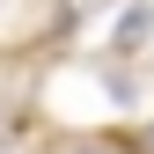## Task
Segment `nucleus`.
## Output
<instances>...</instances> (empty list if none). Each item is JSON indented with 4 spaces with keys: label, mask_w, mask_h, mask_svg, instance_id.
I'll return each mask as SVG.
<instances>
[{
    "label": "nucleus",
    "mask_w": 154,
    "mask_h": 154,
    "mask_svg": "<svg viewBox=\"0 0 154 154\" xmlns=\"http://www.w3.org/2000/svg\"><path fill=\"white\" fill-rule=\"evenodd\" d=\"M147 154H154V132H147Z\"/></svg>",
    "instance_id": "obj_2"
},
{
    "label": "nucleus",
    "mask_w": 154,
    "mask_h": 154,
    "mask_svg": "<svg viewBox=\"0 0 154 154\" xmlns=\"http://www.w3.org/2000/svg\"><path fill=\"white\" fill-rule=\"evenodd\" d=\"M66 154H147L132 132H81V140H66Z\"/></svg>",
    "instance_id": "obj_1"
}]
</instances>
